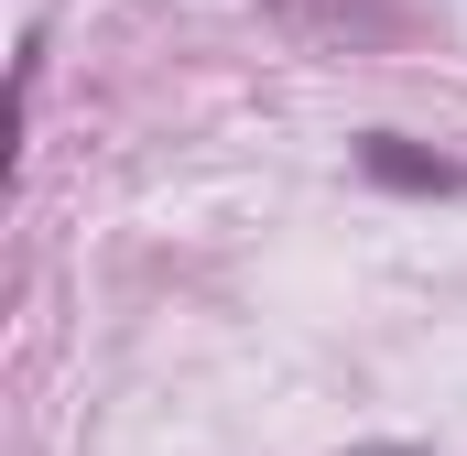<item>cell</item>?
I'll return each instance as SVG.
<instances>
[{"instance_id": "6da1fadb", "label": "cell", "mask_w": 467, "mask_h": 456, "mask_svg": "<svg viewBox=\"0 0 467 456\" xmlns=\"http://www.w3.org/2000/svg\"><path fill=\"white\" fill-rule=\"evenodd\" d=\"M358 163H369L380 185H413V196H457V185H467L457 163H435V152H413V141H391V130H369V141H358Z\"/></svg>"}]
</instances>
